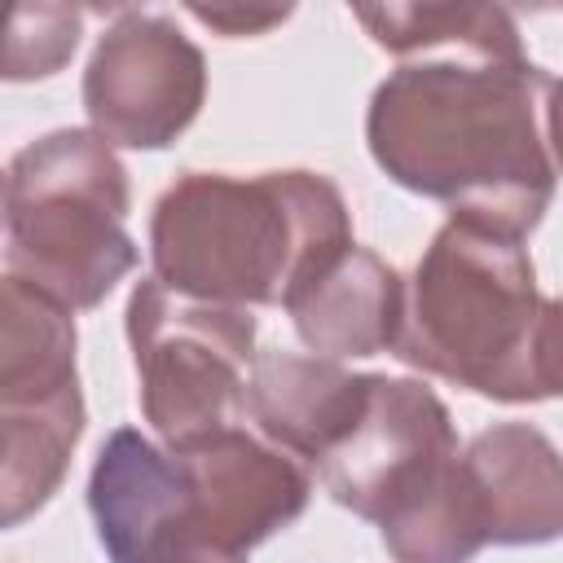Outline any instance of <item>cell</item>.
I'll return each mask as SVG.
<instances>
[{
	"label": "cell",
	"mask_w": 563,
	"mask_h": 563,
	"mask_svg": "<svg viewBox=\"0 0 563 563\" xmlns=\"http://www.w3.org/2000/svg\"><path fill=\"white\" fill-rule=\"evenodd\" d=\"M84 435V396L48 409H0V532L40 515Z\"/></svg>",
	"instance_id": "obj_13"
},
{
	"label": "cell",
	"mask_w": 563,
	"mask_h": 563,
	"mask_svg": "<svg viewBox=\"0 0 563 563\" xmlns=\"http://www.w3.org/2000/svg\"><path fill=\"white\" fill-rule=\"evenodd\" d=\"M75 317L18 273H0V409H48L79 396Z\"/></svg>",
	"instance_id": "obj_12"
},
{
	"label": "cell",
	"mask_w": 563,
	"mask_h": 563,
	"mask_svg": "<svg viewBox=\"0 0 563 563\" xmlns=\"http://www.w3.org/2000/svg\"><path fill=\"white\" fill-rule=\"evenodd\" d=\"M189 13L198 22H207L211 31L233 35V40L238 35H264L290 18V9H202V4H189Z\"/></svg>",
	"instance_id": "obj_16"
},
{
	"label": "cell",
	"mask_w": 563,
	"mask_h": 563,
	"mask_svg": "<svg viewBox=\"0 0 563 563\" xmlns=\"http://www.w3.org/2000/svg\"><path fill=\"white\" fill-rule=\"evenodd\" d=\"M207 101V57L158 9H119L84 70L88 132L110 150L176 145Z\"/></svg>",
	"instance_id": "obj_6"
},
{
	"label": "cell",
	"mask_w": 563,
	"mask_h": 563,
	"mask_svg": "<svg viewBox=\"0 0 563 563\" xmlns=\"http://www.w3.org/2000/svg\"><path fill=\"white\" fill-rule=\"evenodd\" d=\"M369 374H352L325 356L264 352L251 365L242 413H251L264 440L290 457L321 462L365 405Z\"/></svg>",
	"instance_id": "obj_11"
},
{
	"label": "cell",
	"mask_w": 563,
	"mask_h": 563,
	"mask_svg": "<svg viewBox=\"0 0 563 563\" xmlns=\"http://www.w3.org/2000/svg\"><path fill=\"white\" fill-rule=\"evenodd\" d=\"M554 75L523 44H453L405 57L369 97L378 172L449 216L528 238L554 202Z\"/></svg>",
	"instance_id": "obj_1"
},
{
	"label": "cell",
	"mask_w": 563,
	"mask_h": 563,
	"mask_svg": "<svg viewBox=\"0 0 563 563\" xmlns=\"http://www.w3.org/2000/svg\"><path fill=\"white\" fill-rule=\"evenodd\" d=\"M136 365L141 413L163 449L189 444L242 418L255 365V317L242 308L194 303L141 277L123 308Z\"/></svg>",
	"instance_id": "obj_5"
},
{
	"label": "cell",
	"mask_w": 563,
	"mask_h": 563,
	"mask_svg": "<svg viewBox=\"0 0 563 563\" xmlns=\"http://www.w3.org/2000/svg\"><path fill=\"white\" fill-rule=\"evenodd\" d=\"M484 545H545L563 528V466L545 431L497 422L462 449Z\"/></svg>",
	"instance_id": "obj_9"
},
{
	"label": "cell",
	"mask_w": 563,
	"mask_h": 563,
	"mask_svg": "<svg viewBox=\"0 0 563 563\" xmlns=\"http://www.w3.org/2000/svg\"><path fill=\"white\" fill-rule=\"evenodd\" d=\"M343 246H352L343 189L308 167L180 172L150 211L154 282L194 303L286 308Z\"/></svg>",
	"instance_id": "obj_2"
},
{
	"label": "cell",
	"mask_w": 563,
	"mask_h": 563,
	"mask_svg": "<svg viewBox=\"0 0 563 563\" xmlns=\"http://www.w3.org/2000/svg\"><path fill=\"white\" fill-rule=\"evenodd\" d=\"M167 453L180 462V471L207 501L220 537L238 554H251L273 532L290 528L312 497L308 471L290 453L242 431L238 422Z\"/></svg>",
	"instance_id": "obj_8"
},
{
	"label": "cell",
	"mask_w": 563,
	"mask_h": 563,
	"mask_svg": "<svg viewBox=\"0 0 563 563\" xmlns=\"http://www.w3.org/2000/svg\"><path fill=\"white\" fill-rule=\"evenodd\" d=\"M128 211V167L97 132L57 128L22 145L4 172L9 273L70 312L101 308L136 268Z\"/></svg>",
	"instance_id": "obj_4"
},
{
	"label": "cell",
	"mask_w": 563,
	"mask_h": 563,
	"mask_svg": "<svg viewBox=\"0 0 563 563\" xmlns=\"http://www.w3.org/2000/svg\"><path fill=\"white\" fill-rule=\"evenodd\" d=\"M391 356L497 405L559 396V303L523 238L449 216L405 282Z\"/></svg>",
	"instance_id": "obj_3"
},
{
	"label": "cell",
	"mask_w": 563,
	"mask_h": 563,
	"mask_svg": "<svg viewBox=\"0 0 563 563\" xmlns=\"http://www.w3.org/2000/svg\"><path fill=\"white\" fill-rule=\"evenodd\" d=\"M88 9L79 4H0V84L53 79L84 40Z\"/></svg>",
	"instance_id": "obj_15"
},
{
	"label": "cell",
	"mask_w": 563,
	"mask_h": 563,
	"mask_svg": "<svg viewBox=\"0 0 563 563\" xmlns=\"http://www.w3.org/2000/svg\"><path fill=\"white\" fill-rule=\"evenodd\" d=\"M405 277L369 246H343L312 282H303L286 312L299 343L325 361L391 352L400 334Z\"/></svg>",
	"instance_id": "obj_10"
},
{
	"label": "cell",
	"mask_w": 563,
	"mask_h": 563,
	"mask_svg": "<svg viewBox=\"0 0 563 563\" xmlns=\"http://www.w3.org/2000/svg\"><path fill=\"white\" fill-rule=\"evenodd\" d=\"M0 224H4V172H0Z\"/></svg>",
	"instance_id": "obj_17"
},
{
	"label": "cell",
	"mask_w": 563,
	"mask_h": 563,
	"mask_svg": "<svg viewBox=\"0 0 563 563\" xmlns=\"http://www.w3.org/2000/svg\"><path fill=\"white\" fill-rule=\"evenodd\" d=\"M356 22L400 62L453 44H523L501 4H378L356 9Z\"/></svg>",
	"instance_id": "obj_14"
},
{
	"label": "cell",
	"mask_w": 563,
	"mask_h": 563,
	"mask_svg": "<svg viewBox=\"0 0 563 563\" xmlns=\"http://www.w3.org/2000/svg\"><path fill=\"white\" fill-rule=\"evenodd\" d=\"M88 515L110 563H246L180 462L132 427L97 449L88 471Z\"/></svg>",
	"instance_id": "obj_7"
}]
</instances>
